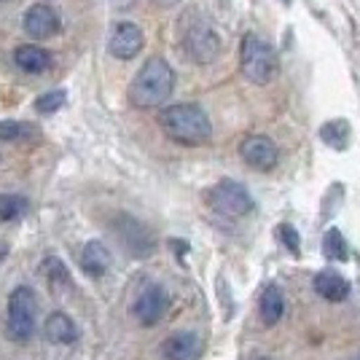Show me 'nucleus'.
<instances>
[{
  "label": "nucleus",
  "instance_id": "1",
  "mask_svg": "<svg viewBox=\"0 0 360 360\" xmlns=\"http://www.w3.org/2000/svg\"><path fill=\"white\" fill-rule=\"evenodd\" d=\"M159 127L169 140L180 146H207L212 140V124L207 113L194 103H178L159 113Z\"/></svg>",
  "mask_w": 360,
  "mask_h": 360
},
{
  "label": "nucleus",
  "instance_id": "2",
  "mask_svg": "<svg viewBox=\"0 0 360 360\" xmlns=\"http://www.w3.org/2000/svg\"><path fill=\"white\" fill-rule=\"evenodd\" d=\"M175 89V73L162 57H150L140 70H137L135 81L129 86V103L135 108H159L162 103L169 100V94Z\"/></svg>",
  "mask_w": 360,
  "mask_h": 360
},
{
  "label": "nucleus",
  "instance_id": "3",
  "mask_svg": "<svg viewBox=\"0 0 360 360\" xmlns=\"http://www.w3.org/2000/svg\"><path fill=\"white\" fill-rule=\"evenodd\" d=\"M240 68L242 75L255 84V86H266L277 78V51L271 49L266 41H261L258 35H245L242 38V51H240Z\"/></svg>",
  "mask_w": 360,
  "mask_h": 360
},
{
  "label": "nucleus",
  "instance_id": "4",
  "mask_svg": "<svg viewBox=\"0 0 360 360\" xmlns=\"http://www.w3.org/2000/svg\"><path fill=\"white\" fill-rule=\"evenodd\" d=\"M180 41H183V49L186 54L191 57L199 65H207V62H215L221 57V38L218 32L212 30L210 22H205L202 16H188L183 22V32H180Z\"/></svg>",
  "mask_w": 360,
  "mask_h": 360
},
{
  "label": "nucleus",
  "instance_id": "5",
  "mask_svg": "<svg viewBox=\"0 0 360 360\" xmlns=\"http://www.w3.org/2000/svg\"><path fill=\"white\" fill-rule=\"evenodd\" d=\"M35 315H38V299H35L32 288H16L8 296V320H6L8 336L14 342H27L35 333V323H38Z\"/></svg>",
  "mask_w": 360,
  "mask_h": 360
},
{
  "label": "nucleus",
  "instance_id": "6",
  "mask_svg": "<svg viewBox=\"0 0 360 360\" xmlns=\"http://www.w3.org/2000/svg\"><path fill=\"white\" fill-rule=\"evenodd\" d=\"M207 205L218 215H226V218H242L248 212H253V196L250 191L237 183V180H221L215 183L210 191H207Z\"/></svg>",
  "mask_w": 360,
  "mask_h": 360
},
{
  "label": "nucleus",
  "instance_id": "7",
  "mask_svg": "<svg viewBox=\"0 0 360 360\" xmlns=\"http://www.w3.org/2000/svg\"><path fill=\"white\" fill-rule=\"evenodd\" d=\"M167 309H169V296H167V290L162 285H146L135 299V304H132V315L146 328L156 326L167 315Z\"/></svg>",
  "mask_w": 360,
  "mask_h": 360
},
{
  "label": "nucleus",
  "instance_id": "8",
  "mask_svg": "<svg viewBox=\"0 0 360 360\" xmlns=\"http://www.w3.org/2000/svg\"><path fill=\"white\" fill-rule=\"evenodd\" d=\"M240 156L245 159L248 167H253L258 172H269V169H274L277 159H280V148H277V143L271 137L253 135L240 146Z\"/></svg>",
  "mask_w": 360,
  "mask_h": 360
},
{
  "label": "nucleus",
  "instance_id": "9",
  "mask_svg": "<svg viewBox=\"0 0 360 360\" xmlns=\"http://www.w3.org/2000/svg\"><path fill=\"white\" fill-rule=\"evenodd\" d=\"M140 49H143V30L137 27L135 22H119L110 32L108 51L116 60H132Z\"/></svg>",
  "mask_w": 360,
  "mask_h": 360
},
{
  "label": "nucleus",
  "instance_id": "10",
  "mask_svg": "<svg viewBox=\"0 0 360 360\" xmlns=\"http://www.w3.org/2000/svg\"><path fill=\"white\" fill-rule=\"evenodd\" d=\"M62 27L60 16L54 8H49V6H32L27 16H25V30L30 38H38V41H46V38H51V35H57Z\"/></svg>",
  "mask_w": 360,
  "mask_h": 360
},
{
  "label": "nucleus",
  "instance_id": "11",
  "mask_svg": "<svg viewBox=\"0 0 360 360\" xmlns=\"http://www.w3.org/2000/svg\"><path fill=\"white\" fill-rule=\"evenodd\" d=\"M162 355L167 360H196L202 355V339L191 330H180L172 333L162 345Z\"/></svg>",
  "mask_w": 360,
  "mask_h": 360
},
{
  "label": "nucleus",
  "instance_id": "12",
  "mask_svg": "<svg viewBox=\"0 0 360 360\" xmlns=\"http://www.w3.org/2000/svg\"><path fill=\"white\" fill-rule=\"evenodd\" d=\"M315 293L320 299L339 304V301H347V296H349V283H347L339 271L326 269L320 271V274H315Z\"/></svg>",
  "mask_w": 360,
  "mask_h": 360
},
{
  "label": "nucleus",
  "instance_id": "13",
  "mask_svg": "<svg viewBox=\"0 0 360 360\" xmlns=\"http://www.w3.org/2000/svg\"><path fill=\"white\" fill-rule=\"evenodd\" d=\"M258 315L264 326H277L285 315V296L277 285H266L258 299Z\"/></svg>",
  "mask_w": 360,
  "mask_h": 360
},
{
  "label": "nucleus",
  "instance_id": "14",
  "mask_svg": "<svg viewBox=\"0 0 360 360\" xmlns=\"http://www.w3.org/2000/svg\"><path fill=\"white\" fill-rule=\"evenodd\" d=\"M44 330L49 342H54V345H73L78 339V326L73 323V317L65 312H51L46 317Z\"/></svg>",
  "mask_w": 360,
  "mask_h": 360
},
{
  "label": "nucleus",
  "instance_id": "15",
  "mask_svg": "<svg viewBox=\"0 0 360 360\" xmlns=\"http://www.w3.org/2000/svg\"><path fill=\"white\" fill-rule=\"evenodd\" d=\"M108 266H110V250L97 240L86 242L84 250H81V269L86 271L89 277H103Z\"/></svg>",
  "mask_w": 360,
  "mask_h": 360
},
{
  "label": "nucleus",
  "instance_id": "16",
  "mask_svg": "<svg viewBox=\"0 0 360 360\" xmlns=\"http://www.w3.org/2000/svg\"><path fill=\"white\" fill-rule=\"evenodd\" d=\"M16 68H22L25 73H44L51 68V57L49 51L38 49V46H19L14 51Z\"/></svg>",
  "mask_w": 360,
  "mask_h": 360
},
{
  "label": "nucleus",
  "instance_id": "17",
  "mask_svg": "<svg viewBox=\"0 0 360 360\" xmlns=\"http://www.w3.org/2000/svg\"><path fill=\"white\" fill-rule=\"evenodd\" d=\"M323 255L328 261H349V248H347V240L342 237L339 229H328L326 237H323Z\"/></svg>",
  "mask_w": 360,
  "mask_h": 360
},
{
  "label": "nucleus",
  "instance_id": "18",
  "mask_svg": "<svg viewBox=\"0 0 360 360\" xmlns=\"http://www.w3.org/2000/svg\"><path fill=\"white\" fill-rule=\"evenodd\" d=\"M320 137H323V143H328L330 148L345 150L347 146H349L352 132H349V124H347V121H330V124H326V127L320 129Z\"/></svg>",
  "mask_w": 360,
  "mask_h": 360
},
{
  "label": "nucleus",
  "instance_id": "19",
  "mask_svg": "<svg viewBox=\"0 0 360 360\" xmlns=\"http://www.w3.org/2000/svg\"><path fill=\"white\" fill-rule=\"evenodd\" d=\"M27 212V199L19 194H0V224L16 221Z\"/></svg>",
  "mask_w": 360,
  "mask_h": 360
},
{
  "label": "nucleus",
  "instance_id": "20",
  "mask_svg": "<svg viewBox=\"0 0 360 360\" xmlns=\"http://www.w3.org/2000/svg\"><path fill=\"white\" fill-rule=\"evenodd\" d=\"M38 135V127L27 121H0V140H27Z\"/></svg>",
  "mask_w": 360,
  "mask_h": 360
},
{
  "label": "nucleus",
  "instance_id": "21",
  "mask_svg": "<svg viewBox=\"0 0 360 360\" xmlns=\"http://www.w3.org/2000/svg\"><path fill=\"white\" fill-rule=\"evenodd\" d=\"M41 271L46 274V280H49V285L51 288L70 285V274H68V269L62 266L60 258H46L44 264H41Z\"/></svg>",
  "mask_w": 360,
  "mask_h": 360
},
{
  "label": "nucleus",
  "instance_id": "22",
  "mask_svg": "<svg viewBox=\"0 0 360 360\" xmlns=\"http://www.w3.org/2000/svg\"><path fill=\"white\" fill-rule=\"evenodd\" d=\"M65 100H68V94L62 89H54L35 100V110H38V113H57V110L65 105Z\"/></svg>",
  "mask_w": 360,
  "mask_h": 360
},
{
  "label": "nucleus",
  "instance_id": "23",
  "mask_svg": "<svg viewBox=\"0 0 360 360\" xmlns=\"http://www.w3.org/2000/svg\"><path fill=\"white\" fill-rule=\"evenodd\" d=\"M277 237H280V242L285 245L290 253L299 255V250H301V237H299V231H296L293 226H290V224H280V226H277Z\"/></svg>",
  "mask_w": 360,
  "mask_h": 360
},
{
  "label": "nucleus",
  "instance_id": "24",
  "mask_svg": "<svg viewBox=\"0 0 360 360\" xmlns=\"http://www.w3.org/2000/svg\"><path fill=\"white\" fill-rule=\"evenodd\" d=\"M261 360H269V358H261Z\"/></svg>",
  "mask_w": 360,
  "mask_h": 360
},
{
  "label": "nucleus",
  "instance_id": "25",
  "mask_svg": "<svg viewBox=\"0 0 360 360\" xmlns=\"http://www.w3.org/2000/svg\"><path fill=\"white\" fill-rule=\"evenodd\" d=\"M0 3H3V0H0Z\"/></svg>",
  "mask_w": 360,
  "mask_h": 360
}]
</instances>
